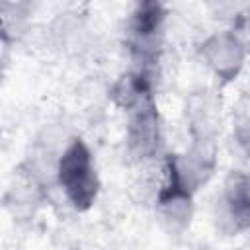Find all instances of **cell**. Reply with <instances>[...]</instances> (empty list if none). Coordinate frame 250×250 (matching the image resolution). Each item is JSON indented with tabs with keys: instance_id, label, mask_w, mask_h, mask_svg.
<instances>
[{
	"instance_id": "6da1fadb",
	"label": "cell",
	"mask_w": 250,
	"mask_h": 250,
	"mask_svg": "<svg viewBox=\"0 0 250 250\" xmlns=\"http://www.w3.org/2000/svg\"><path fill=\"white\" fill-rule=\"evenodd\" d=\"M57 180L64 195L76 209L84 211L94 203L100 182L92 152L84 141L72 139L66 145L57 162Z\"/></svg>"
},
{
	"instance_id": "7a4b0ae2",
	"label": "cell",
	"mask_w": 250,
	"mask_h": 250,
	"mask_svg": "<svg viewBox=\"0 0 250 250\" xmlns=\"http://www.w3.org/2000/svg\"><path fill=\"white\" fill-rule=\"evenodd\" d=\"M217 225L229 232L236 234L250 229V176L242 172H232L215 207Z\"/></svg>"
},
{
	"instance_id": "3957f363",
	"label": "cell",
	"mask_w": 250,
	"mask_h": 250,
	"mask_svg": "<svg viewBox=\"0 0 250 250\" xmlns=\"http://www.w3.org/2000/svg\"><path fill=\"white\" fill-rule=\"evenodd\" d=\"M246 49L234 31H219L201 45V59L225 82L232 80L244 64Z\"/></svg>"
},
{
	"instance_id": "277c9868",
	"label": "cell",
	"mask_w": 250,
	"mask_h": 250,
	"mask_svg": "<svg viewBox=\"0 0 250 250\" xmlns=\"http://www.w3.org/2000/svg\"><path fill=\"white\" fill-rule=\"evenodd\" d=\"M158 145H160L158 111L154 107L152 98L148 96L129 109L127 146L133 156L148 158L158 150Z\"/></svg>"
},
{
	"instance_id": "5b68a950",
	"label": "cell",
	"mask_w": 250,
	"mask_h": 250,
	"mask_svg": "<svg viewBox=\"0 0 250 250\" xmlns=\"http://www.w3.org/2000/svg\"><path fill=\"white\" fill-rule=\"evenodd\" d=\"M164 16V8L156 2H143L131 14V49L137 57H141V61H150L156 57Z\"/></svg>"
},
{
	"instance_id": "8992f818",
	"label": "cell",
	"mask_w": 250,
	"mask_h": 250,
	"mask_svg": "<svg viewBox=\"0 0 250 250\" xmlns=\"http://www.w3.org/2000/svg\"><path fill=\"white\" fill-rule=\"evenodd\" d=\"M193 143H215L219 131V105L209 92H195L186 105Z\"/></svg>"
},
{
	"instance_id": "52a82bcc",
	"label": "cell",
	"mask_w": 250,
	"mask_h": 250,
	"mask_svg": "<svg viewBox=\"0 0 250 250\" xmlns=\"http://www.w3.org/2000/svg\"><path fill=\"white\" fill-rule=\"evenodd\" d=\"M236 141L246 150V154L250 156V117H244L242 121H238V125H236Z\"/></svg>"
},
{
	"instance_id": "ba28073f",
	"label": "cell",
	"mask_w": 250,
	"mask_h": 250,
	"mask_svg": "<svg viewBox=\"0 0 250 250\" xmlns=\"http://www.w3.org/2000/svg\"><path fill=\"white\" fill-rule=\"evenodd\" d=\"M201 250H207V248H201Z\"/></svg>"
}]
</instances>
